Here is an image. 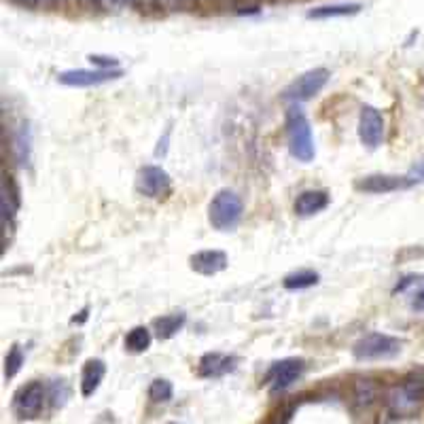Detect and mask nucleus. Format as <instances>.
Here are the masks:
<instances>
[{
	"instance_id": "nucleus-26",
	"label": "nucleus",
	"mask_w": 424,
	"mask_h": 424,
	"mask_svg": "<svg viewBox=\"0 0 424 424\" xmlns=\"http://www.w3.org/2000/svg\"><path fill=\"white\" fill-rule=\"evenodd\" d=\"M422 280V276H416V274H409V276H405L397 287H395V293H401V291H405L407 287H411V285H416V282H420Z\"/></svg>"
},
{
	"instance_id": "nucleus-6",
	"label": "nucleus",
	"mask_w": 424,
	"mask_h": 424,
	"mask_svg": "<svg viewBox=\"0 0 424 424\" xmlns=\"http://www.w3.org/2000/svg\"><path fill=\"white\" fill-rule=\"evenodd\" d=\"M45 399H47V393H45L43 382H28L15 393L13 411L17 414L20 420H32V418L40 416Z\"/></svg>"
},
{
	"instance_id": "nucleus-27",
	"label": "nucleus",
	"mask_w": 424,
	"mask_h": 424,
	"mask_svg": "<svg viewBox=\"0 0 424 424\" xmlns=\"http://www.w3.org/2000/svg\"><path fill=\"white\" fill-rule=\"evenodd\" d=\"M414 183H422L424 181V162H420V164H416L414 168H411V172L407 174Z\"/></svg>"
},
{
	"instance_id": "nucleus-3",
	"label": "nucleus",
	"mask_w": 424,
	"mask_h": 424,
	"mask_svg": "<svg viewBox=\"0 0 424 424\" xmlns=\"http://www.w3.org/2000/svg\"><path fill=\"white\" fill-rule=\"evenodd\" d=\"M401 346L403 342L399 338L386 333H367L352 346V354L358 361H382L397 356L401 352Z\"/></svg>"
},
{
	"instance_id": "nucleus-29",
	"label": "nucleus",
	"mask_w": 424,
	"mask_h": 424,
	"mask_svg": "<svg viewBox=\"0 0 424 424\" xmlns=\"http://www.w3.org/2000/svg\"><path fill=\"white\" fill-rule=\"evenodd\" d=\"M87 312H89V310H87V308H83V310L79 312V316H75V318H73V323H83L85 318H87Z\"/></svg>"
},
{
	"instance_id": "nucleus-7",
	"label": "nucleus",
	"mask_w": 424,
	"mask_h": 424,
	"mask_svg": "<svg viewBox=\"0 0 424 424\" xmlns=\"http://www.w3.org/2000/svg\"><path fill=\"white\" fill-rule=\"evenodd\" d=\"M303 369H305L303 358H282L270 367V371L263 378V384H268L272 393L285 391L301 378Z\"/></svg>"
},
{
	"instance_id": "nucleus-19",
	"label": "nucleus",
	"mask_w": 424,
	"mask_h": 424,
	"mask_svg": "<svg viewBox=\"0 0 424 424\" xmlns=\"http://www.w3.org/2000/svg\"><path fill=\"white\" fill-rule=\"evenodd\" d=\"M380 395V386L374 382V380H369V378H361L354 382V399L358 405H371Z\"/></svg>"
},
{
	"instance_id": "nucleus-9",
	"label": "nucleus",
	"mask_w": 424,
	"mask_h": 424,
	"mask_svg": "<svg viewBox=\"0 0 424 424\" xmlns=\"http://www.w3.org/2000/svg\"><path fill=\"white\" fill-rule=\"evenodd\" d=\"M119 77H121L119 68H113V70H85V68H79V70L60 73L58 81L62 85H68V87H93V85L115 81Z\"/></svg>"
},
{
	"instance_id": "nucleus-13",
	"label": "nucleus",
	"mask_w": 424,
	"mask_h": 424,
	"mask_svg": "<svg viewBox=\"0 0 424 424\" xmlns=\"http://www.w3.org/2000/svg\"><path fill=\"white\" fill-rule=\"evenodd\" d=\"M329 206V193L323 189H310L297 195L295 199V215L299 217H312L316 212H321Z\"/></svg>"
},
{
	"instance_id": "nucleus-25",
	"label": "nucleus",
	"mask_w": 424,
	"mask_h": 424,
	"mask_svg": "<svg viewBox=\"0 0 424 424\" xmlns=\"http://www.w3.org/2000/svg\"><path fill=\"white\" fill-rule=\"evenodd\" d=\"M93 66H98V70H113L117 68V60L115 58H106V56H89L87 58Z\"/></svg>"
},
{
	"instance_id": "nucleus-23",
	"label": "nucleus",
	"mask_w": 424,
	"mask_h": 424,
	"mask_svg": "<svg viewBox=\"0 0 424 424\" xmlns=\"http://www.w3.org/2000/svg\"><path fill=\"white\" fill-rule=\"evenodd\" d=\"M22 365H24V350H22L20 344H13L7 358H5V378L7 380L15 378L17 371L22 369Z\"/></svg>"
},
{
	"instance_id": "nucleus-10",
	"label": "nucleus",
	"mask_w": 424,
	"mask_h": 424,
	"mask_svg": "<svg viewBox=\"0 0 424 424\" xmlns=\"http://www.w3.org/2000/svg\"><path fill=\"white\" fill-rule=\"evenodd\" d=\"M416 185L409 176H391V174H369L354 183L356 191L363 193H393Z\"/></svg>"
},
{
	"instance_id": "nucleus-15",
	"label": "nucleus",
	"mask_w": 424,
	"mask_h": 424,
	"mask_svg": "<svg viewBox=\"0 0 424 424\" xmlns=\"http://www.w3.org/2000/svg\"><path fill=\"white\" fill-rule=\"evenodd\" d=\"M3 225L15 217V210L20 208V189L11 176L5 174L3 179Z\"/></svg>"
},
{
	"instance_id": "nucleus-14",
	"label": "nucleus",
	"mask_w": 424,
	"mask_h": 424,
	"mask_svg": "<svg viewBox=\"0 0 424 424\" xmlns=\"http://www.w3.org/2000/svg\"><path fill=\"white\" fill-rule=\"evenodd\" d=\"M104 374H106L104 361H100V358H89V361L85 363L83 376H81V393H83V397H91V395L98 391V386H100Z\"/></svg>"
},
{
	"instance_id": "nucleus-12",
	"label": "nucleus",
	"mask_w": 424,
	"mask_h": 424,
	"mask_svg": "<svg viewBox=\"0 0 424 424\" xmlns=\"http://www.w3.org/2000/svg\"><path fill=\"white\" fill-rule=\"evenodd\" d=\"M191 270L202 276H215L227 268V255L223 250H199L191 259Z\"/></svg>"
},
{
	"instance_id": "nucleus-24",
	"label": "nucleus",
	"mask_w": 424,
	"mask_h": 424,
	"mask_svg": "<svg viewBox=\"0 0 424 424\" xmlns=\"http://www.w3.org/2000/svg\"><path fill=\"white\" fill-rule=\"evenodd\" d=\"M13 155L17 157V162L24 166L28 164V157H30V140L26 138V130L17 132L13 136Z\"/></svg>"
},
{
	"instance_id": "nucleus-11",
	"label": "nucleus",
	"mask_w": 424,
	"mask_h": 424,
	"mask_svg": "<svg viewBox=\"0 0 424 424\" xmlns=\"http://www.w3.org/2000/svg\"><path fill=\"white\" fill-rule=\"evenodd\" d=\"M238 358L223 352H208L197 363V376L199 378H223L229 371H234Z\"/></svg>"
},
{
	"instance_id": "nucleus-18",
	"label": "nucleus",
	"mask_w": 424,
	"mask_h": 424,
	"mask_svg": "<svg viewBox=\"0 0 424 424\" xmlns=\"http://www.w3.org/2000/svg\"><path fill=\"white\" fill-rule=\"evenodd\" d=\"M399 386H401V391H403L414 403H418L420 399H424V369L411 371V374H409Z\"/></svg>"
},
{
	"instance_id": "nucleus-22",
	"label": "nucleus",
	"mask_w": 424,
	"mask_h": 424,
	"mask_svg": "<svg viewBox=\"0 0 424 424\" xmlns=\"http://www.w3.org/2000/svg\"><path fill=\"white\" fill-rule=\"evenodd\" d=\"M172 395H174V388H172V384H170L168 380H164V378L153 380L151 386H149V399H151L153 403H168V401L172 399Z\"/></svg>"
},
{
	"instance_id": "nucleus-2",
	"label": "nucleus",
	"mask_w": 424,
	"mask_h": 424,
	"mask_svg": "<svg viewBox=\"0 0 424 424\" xmlns=\"http://www.w3.org/2000/svg\"><path fill=\"white\" fill-rule=\"evenodd\" d=\"M242 219V199L229 191L221 189L208 204V221L219 232H232Z\"/></svg>"
},
{
	"instance_id": "nucleus-16",
	"label": "nucleus",
	"mask_w": 424,
	"mask_h": 424,
	"mask_svg": "<svg viewBox=\"0 0 424 424\" xmlns=\"http://www.w3.org/2000/svg\"><path fill=\"white\" fill-rule=\"evenodd\" d=\"M185 325V314H168V316H162V318H155V331H157V338L159 340H170L174 338Z\"/></svg>"
},
{
	"instance_id": "nucleus-4",
	"label": "nucleus",
	"mask_w": 424,
	"mask_h": 424,
	"mask_svg": "<svg viewBox=\"0 0 424 424\" xmlns=\"http://www.w3.org/2000/svg\"><path fill=\"white\" fill-rule=\"evenodd\" d=\"M329 81V70L327 68H314L301 77H297L285 91H282V102L289 104H299L305 102L310 98H314L318 91H321Z\"/></svg>"
},
{
	"instance_id": "nucleus-21",
	"label": "nucleus",
	"mask_w": 424,
	"mask_h": 424,
	"mask_svg": "<svg viewBox=\"0 0 424 424\" xmlns=\"http://www.w3.org/2000/svg\"><path fill=\"white\" fill-rule=\"evenodd\" d=\"M318 282V274L312 272V270H301V272H295V274H289L285 278V289L289 291H301V289H310Z\"/></svg>"
},
{
	"instance_id": "nucleus-1",
	"label": "nucleus",
	"mask_w": 424,
	"mask_h": 424,
	"mask_svg": "<svg viewBox=\"0 0 424 424\" xmlns=\"http://www.w3.org/2000/svg\"><path fill=\"white\" fill-rule=\"evenodd\" d=\"M287 138H289V151L297 159V162L310 164L316 149H314V138H312V128L303 111L297 106H291L287 111Z\"/></svg>"
},
{
	"instance_id": "nucleus-5",
	"label": "nucleus",
	"mask_w": 424,
	"mask_h": 424,
	"mask_svg": "<svg viewBox=\"0 0 424 424\" xmlns=\"http://www.w3.org/2000/svg\"><path fill=\"white\" fill-rule=\"evenodd\" d=\"M136 191L144 197H151V199H162V197L170 195L172 181L164 168L144 166L136 176Z\"/></svg>"
},
{
	"instance_id": "nucleus-17",
	"label": "nucleus",
	"mask_w": 424,
	"mask_h": 424,
	"mask_svg": "<svg viewBox=\"0 0 424 424\" xmlns=\"http://www.w3.org/2000/svg\"><path fill=\"white\" fill-rule=\"evenodd\" d=\"M361 11V5L350 3V5H327L318 7L308 13L310 20H331V17H346V15H356Z\"/></svg>"
},
{
	"instance_id": "nucleus-20",
	"label": "nucleus",
	"mask_w": 424,
	"mask_h": 424,
	"mask_svg": "<svg viewBox=\"0 0 424 424\" xmlns=\"http://www.w3.org/2000/svg\"><path fill=\"white\" fill-rule=\"evenodd\" d=\"M151 346V331L146 327H134L128 335H126V350L140 354L144 350H149Z\"/></svg>"
},
{
	"instance_id": "nucleus-28",
	"label": "nucleus",
	"mask_w": 424,
	"mask_h": 424,
	"mask_svg": "<svg viewBox=\"0 0 424 424\" xmlns=\"http://www.w3.org/2000/svg\"><path fill=\"white\" fill-rule=\"evenodd\" d=\"M411 308H414L416 312H424V289L418 291V293L414 295V299H411Z\"/></svg>"
},
{
	"instance_id": "nucleus-8",
	"label": "nucleus",
	"mask_w": 424,
	"mask_h": 424,
	"mask_svg": "<svg viewBox=\"0 0 424 424\" xmlns=\"http://www.w3.org/2000/svg\"><path fill=\"white\" fill-rule=\"evenodd\" d=\"M358 138L365 146L376 149L382 144L384 138V117L378 109L365 104L358 117Z\"/></svg>"
},
{
	"instance_id": "nucleus-30",
	"label": "nucleus",
	"mask_w": 424,
	"mask_h": 424,
	"mask_svg": "<svg viewBox=\"0 0 424 424\" xmlns=\"http://www.w3.org/2000/svg\"><path fill=\"white\" fill-rule=\"evenodd\" d=\"M174 424H176V422H174Z\"/></svg>"
}]
</instances>
